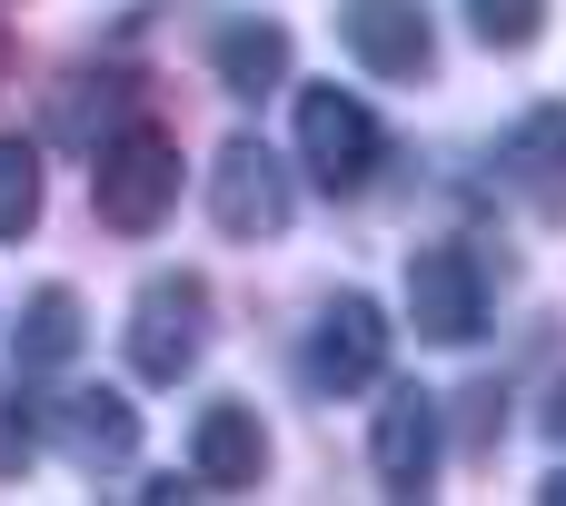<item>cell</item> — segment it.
I'll return each mask as SVG.
<instances>
[{"instance_id": "obj_11", "label": "cell", "mask_w": 566, "mask_h": 506, "mask_svg": "<svg viewBox=\"0 0 566 506\" xmlns=\"http://www.w3.org/2000/svg\"><path fill=\"white\" fill-rule=\"evenodd\" d=\"M209 70H219L229 99H269V89H289V30L279 20H229L209 40Z\"/></svg>"}, {"instance_id": "obj_15", "label": "cell", "mask_w": 566, "mask_h": 506, "mask_svg": "<svg viewBox=\"0 0 566 506\" xmlns=\"http://www.w3.org/2000/svg\"><path fill=\"white\" fill-rule=\"evenodd\" d=\"M468 30H478L488 50H527V40L547 30V0H468Z\"/></svg>"}, {"instance_id": "obj_8", "label": "cell", "mask_w": 566, "mask_h": 506, "mask_svg": "<svg viewBox=\"0 0 566 506\" xmlns=\"http://www.w3.org/2000/svg\"><path fill=\"white\" fill-rule=\"evenodd\" d=\"M259 477H269V428H259V408H249V398L199 408V428H189V487H209V497H249Z\"/></svg>"}, {"instance_id": "obj_18", "label": "cell", "mask_w": 566, "mask_h": 506, "mask_svg": "<svg viewBox=\"0 0 566 506\" xmlns=\"http://www.w3.org/2000/svg\"><path fill=\"white\" fill-rule=\"evenodd\" d=\"M0 70H10V30H0Z\"/></svg>"}, {"instance_id": "obj_3", "label": "cell", "mask_w": 566, "mask_h": 506, "mask_svg": "<svg viewBox=\"0 0 566 506\" xmlns=\"http://www.w3.org/2000/svg\"><path fill=\"white\" fill-rule=\"evenodd\" d=\"M199 348H209V288H199L189 268H159V278L129 298V368H139L149 388H179V378L199 368Z\"/></svg>"}, {"instance_id": "obj_10", "label": "cell", "mask_w": 566, "mask_h": 506, "mask_svg": "<svg viewBox=\"0 0 566 506\" xmlns=\"http://www.w3.org/2000/svg\"><path fill=\"white\" fill-rule=\"evenodd\" d=\"M368 457H378L388 497H428V477H438V398L428 388H388V408L368 428Z\"/></svg>"}, {"instance_id": "obj_9", "label": "cell", "mask_w": 566, "mask_h": 506, "mask_svg": "<svg viewBox=\"0 0 566 506\" xmlns=\"http://www.w3.org/2000/svg\"><path fill=\"white\" fill-rule=\"evenodd\" d=\"M50 447H60L80 477L129 467V457H139V408H129L119 388H80V398H60V408H50Z\"/></svg>"}, {"instance_id": "obj_16", "label": "cell", "mask_w": 566, "mask_h": 506, "mask_svg": "<svg viewBox=\"0 0 566 506\" xmlns=\"http://www.w3.org/2000/svg\"><path fill=\"white\" fill-rule=\"evenodd\" d=\"M547 438H557V447H566V388H557V408H547Z\"/></svg>"}, {"instance_id": "obj_17", "label": "cell", "mask_w": 566, "mask_h": 506, "mask_svg": "<svg viewBox=\"0 0 566 506\" xmlns=\"http://www.w3.org/2000/svg\"><path fill=\"white\" fill-rule=\"evenodd\" d=\"M537 497H547V506H566V467H557V477H547V487H537Z\"/></svg>"}, {"instance_id": "obj_13", "label": "cell", "mask_w": 566, "mask_h": 506, "mask_svg": "<svg viewBox=\"0 0 566 506\" xmlns=\"http://www.w3.org/2000/svg\"><path fill=\"white\" fill-rule=\"evenodd\" d=\"M80 358V288H30V308H20V378L30 368H70Z\"/></svg>"}, {"instance_id": "obj_7", "label": "cell", "mask_w": 566, "mask_h": 506, "mask_svg": "<svg viewBox=\"0 0 566 506\" xmlns=\"http://www.w3.org/2000/svg\"><path fill=\"white\" fill-rule=\"evenodd\" d=\"M378 368H388V308L378 298H328L318 308V328H308V378L328 388V398H348V388H378Z\"/></svg>"}, {"instance_id": "obj_4", "label": "cell", "mask_w": 566, "mask_h": 506, "mask_svg": "<svg viewBox=\"0 0 566 506\" xmlns=\"http://www.w3.org/2000/svg\"><path fill=\"white\" fill-rule=\"evenodd\" d=\"M408 318H418V338L468 348L488 328V268H478V249H458V239L408 249Z\"/></svg>"}, {"instance_id": "obj_1", "label": "cell", "mask_w": 566, "mask_h": 506, "mask_svg": "<svg viewBox=\"0 0 566 506\" xmlns=\"http://www.w3.org/2000/svg\"><path fill=\"white\" fill-rule=\"evenodd\" d=\"M90 199H99V229L119 239H149L169 209H179V139L159 119H129L99 139V169H90Z\"/></svg>"}, {"instance_id": "obj_2", "label": "cell", "mask_w": 566, "mask_h": 506, "mask_svg": "<svg viewBox=\"0 0 566 506\" xmlns=\"http://www.w3.org/2000/svg\"><path fill=\"white\" fill-rule=\"evenodd\" d=\"M298 159H308V179L328 199H358L378 179V159H388V129L368 119L358 89H298Z\"/></svg>"}, {"instance_id": "obj_12", "label": "cell", "mask_w": 566, "mask_h": 506, "mask_svg": "<svg viewBox=\"0 0 566 506\" xmlns=\"http://www.w3.org/2000/svg\"><path fill=\"white\" fill-rule=\"evenodd\" d=\"M497 169H507L537 209H566V109L517 119V129H507V149H497Z\"/></svg>"}, {"instance_id": "obj_14", "label": "cell", "mask_w": 566, "mask_h": 506, "mask_svg": "<svg viewBox=\"0 0 566 506\" xmlns=\"http://www.w3.org/2000/svg\"><path fill=\"white\" fill-rule=\"evenodd\" d=\"M30 229H40V149L0 139V239H30Z\"/></svg>"}, {"instance_id": "obj_6", "label": "cell", "mask_w": 566, "mask_h": 506, "mask_svg": "<svg viewBox=\"0 0 566 506\" xmlns=\"http://www.w3.org/2000/svg\"><path fill=\"white\" fill-rule=\"evenodd\" d=\"M338 40L368 80H428V60H438L428 0H338Z\"/></svg>"}, {"instance_id": "obj_5", "label": "cell", "mask_w": 566, "mask_h": 506, "mask_svg": "<svg viewBox=\"0 0 566 506\" xmlns=\"http://www.w3.org/2000/svg\"><path fill=\"white\" fill-rule=\"evenodd\" d=\"M289 169H279V149H259V139H229L219 149V169H209V219L229 229V239H279L289 229Z\"/></svg>"}]
</instances>
